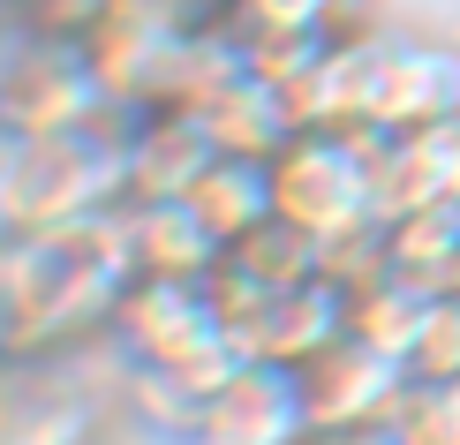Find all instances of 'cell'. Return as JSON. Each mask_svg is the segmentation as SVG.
I'll use <instances>...</instances> for the list:
<instances>
[{
    "label": "cell",
    "instance_id": "obj_1",
    "mask_svg": "<svg viewBox=\"0 0 460 445\" xmlns=\"http://www.w3.org/2000/svg\"><path fill=\"white\" fill-rule=\"evenodd\" d=\"M137 280V227L121 211L15 227V242H0V355H38L91 317H113Z\"/></svg>",
    "mask_w": 460,
    "mask_h": 445
},
{
    "label": "cell",
    "instance_id": "obj_2",
    "mask_svg": "<svg viewBox=\"0 0 460 445\" xmlns=\"http://www.w3.org/2000/svg\"><path fill=\"white\" fill-rule=\"evenodd\" d=\"M272 182H279V219L302 227L324 257L348 242H370L385 227V197H377L362 129H302L272 159Z\"/></svg>",
    "mask_w": 460,
    "mask_h": 445
},
{
    "label": "cell",
    "instance_id": "obj_3",
    "mask_svg": "<svg viewBox=\"0 0 460 445\" xmlns=\"http://www.w3.org/2000/svg\"><path fill=\"white\" fill-rule=\"evenodd\" d=\"M128 137L137 129L91 113L75 129L15 144V227H61V219H99L128 197Z\"/></svg>",
    "mask_w": 460,
    "mask_h": 445
},
{
    "label": "cell",
    "instance_id": "obj_4",
    "mask_svg": "<svg viewBox=\"0 0 460 445\" xmlns=\"http://www.w3.org/2000/svg\"><path fill=\"white\" fill-rule=\"evenodd\" d=\"M212 295H219V317H226V333H234L242 355L249 362H287V370H295L302 355H317L324 340H340L348 317H355L348 280H332V272L257 280V272H242V264H219Z\"/></svg>",
    "mask_w": 460,
    "mask_h": 445
},
{
    "label": "cell",
    "instance_id": "obj_5",
    "mask_svg": "<svg viewBox=\"0 0 460 445\" xmlns=\"http://www.w3.org/2000/svg\"><path fill=\"white\" fill-rule=\"evenodd\" d=\"M295 378H302V400H310V431H385L415 385L408 362L355 325L340 340H324L317 355H302Z\"/></svg>",
    "mask_w": 460,
    "mask_h": 445
},
{
    "label": "cell",
    "instance_id": "obj_6",
    "mask_svg": "<svg viewBox=\"0 0 460 445\" xmlns=\"http://www.w3.org/2000/svg\"><path fill=\"white\" fill-rule=\"evenodd\" d=\"M106 99L113 91H106L99 53L68 46V38H38V46L0 61V129H8L15 144L91 121V113H106Z\"/></svg>",
    "mask_w": 460,
    "mask_h": 445
},
{
    "label": "cell",
    "instance_id": "obj_7",
    "mask_svg": "<svg viewBox=\"0 0 460 445\" xmlns=\"http://www.w3.org/2000/svg\"><path fill=\"white\" fill-rule=\"evenodd\" d=\"M460 113V53L453 46H370V84H362V129L385 137H423Z\"/></svg>",
    "mask_w": 460,
    "mask_h": 445
},
{
    "label": "cell",
    "instance_id": "obj_8",
    "mask_svg": "<svg viewBox=\"0 0 460 445\" xmlns=\"http://www.w3.org/2000/svg\"><path fill=\"white\" fill-rule=\"evenodd\" d=\"M197 445H310V400H302V378L287 362H242L234 378L204 400Z\"/></svg>",
    "mask_w": 460,
    "mask_h": 445
},
{
    "label": "cell",
    "instance_id": "obj_9",
    "mask_svg": "<svg viewBox=\"0 0 460 445\" xmlns=\"http://www.w3.org/2000/svg\"><path fill=\"white\" fill-rule=\"evenodd\" d=\"M219 159L212 129L197 121L189 106L174 113H151V121L128 137V204H166V197H189L197 174Z\"/></svg>",
    "mask_w": 460,
    "mask_h": 445
},
{
    "label": "cell",
    "instance_id": "obj_10",
    "mask_svg": "<svg viewBox=\"0 0 460 445\" xmlns=\"http://www.w3.org/2000/svg\"><path fill=\"white\" fill-rule=\"evenodd\" d=\"M189 204L204 211V227H212L226 249H234V242H249L257 227H272V219H279V182H272V159H242V151H219V159L197 174Z\"/></svg>",
    "mask_w": 460,
    "mask_h": 445
},
{
    "label": "cell",
    "instance_id": "obj_11",
    "mask_svg": "<svg viewBox=\"0 0 460 445\" xmlns=\"http://www.w3.org/2000/svg\"><path fill=\"white\" fill-rule=\"evenodd\" d=\"M377 249H385V272L415 280V287H460V204L430 197L408 204L377 227Z\"/></svg>",
    "mask_w": 460,
    "mask_h": 445
},
{
    "label": "cell",
    "instance_id": "obj_12",
    "mask_svg": "<svg viewBox=\"0 0 460 445\" xmlns=\"http://www.w3.org/2000/svg\"><path fill=\"white\" fill-rule=\"evenodd\" d=\"M137 227V264L159 280H212L226 264V242L204 227V211L189 197H166V204H137L128 211Z\"/></svg>",
    "mask_w": 460,
    "mask_h": 445
},
{
    "label": "cell",
    "instance_id": "obj_13",
    "mask_svg": "<svg viewBox=\"0 0 460 445\" xmlns=\"http://www.w3.org/2000/svg\"><path fill=\"white\" fill-rule=\"evenodd\" d=\"M408 378L415 385H453L460 378V287H438L423 325L408 340Z\"/></svg>",
    "mask_w": 460,
    "mask_h": 445
},
{
    "label": "cell",
    "instance_id": "obj_14",
    "mask_svg": "<svg viewBox=\"0 0 460 445\" xmlns=\"http://www.w3.org/2000/svg\"><path fill=\"white\" fill-rule=\"evenodd\" d=\"M400 445H460V378L453 385H408L400 415L385 423Z\"/></svg>",
    "mask_w": 460,
    "mask_h": 445
},
{
    "label": "cell",
    "instance_id": "obj_15",
    "mask_svg": "<svg viewBox=\"0 0 460 445\" xmlns=\"http://www.w3.org/2000/svg\"><path fill=\"white\" fill-rule=\"evenodd\" d=\"M242 8L257 38H295V31H317L332 15V0H242Z\"/></svg>",
    "mask_w": 460,
    "mask_h": 445
},
{
    "label": "cell",
    "instance_id": "obj_16",
    "mask_svg": "<svg viewBox=\"0 0 460 445\" xmlns=\"http://www.w3.org/2000/svg\"><path fill=\"white\" fill-rule=\"evenodd\" d=\"M423 159H430L438 197L460 204V113H453V121H438V129H423Z\"/></svg>",
    "mask_w": 460,
    "mask_h": 445
},
{
    "label": "cell",
    "instance_id": "obj_17",
    "mask_svg": "<svg viewBox=\"0 0 460 445\" xmlns=\"http://www.w3.org/2000/svg\"><path fill=\"white\" fill-rule=\"evenodd\" d=\"M15 235V137L0 129V242Z\"/></svg>",
    "mask_w": 460,
    "mask_h": 445
},
{
    "label": "cell",
    "instance_id": "obj_18",
    "mask_svg": "<svg viewBox=\"0 0 460 445\" xmlns=\"http://www.w3.org/2000/svg\"><path fill=\"white\" fill-rule=\"evenodd\" d=\"M310 445H400L393 431H317Z\"/></svg>",
    "mask_w": 460,
    "mask_h": 445
}]
</instances>
